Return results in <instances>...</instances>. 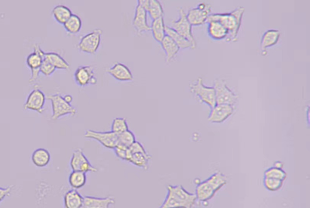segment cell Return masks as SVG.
Returning a JSON list of instances; mask_svg holds the SVG:
<instances>
[{"mask_svg": "<svg viewBox=\"0 0 310 208\" xmlns=\"http://www.w3.org/2000/svg\"><path fill=\"white\" fill-rule=\"evenodd\" d=\"M245 12L243 7L239 8L229 13H213L207 19L209 21H217L223 25L228 31V35L225 39L227 42H235L238 40V35L240 29L242 17Z\"/></svg>", "mask_w": 310, "mask_h": 208, "instance_id": "6da1fadb", "label": "cell"}, {"mask_svg": "<svg viewBox=\"0 0 310 208\" xmlns=\"http://www.w3.org/2000/svg\"><path fill=\"white\" fill-rule=\"evenodd\" d=\"M167 195L159 208H193L197 199L181 185H168Z\"/></svg>", "mask_w": 310, "mask_h": 208, "instance_id": "7a4b0ae2", "label": "cell"}, {"mask_svg": "<svg viewBox=\"0 0 310 208\" xmlns=\"http://www.w3.org/2000/svg\"><path fill=\"white\" fill-rule=\"evenodd\" d=\"M190 89L193 95L198 97L201 102L206 104L210 109L217 105L214 87L205 86L201 77H199L196 81L190 84Z\"/></svg>", "mask_w": 310, "mask_h": 208, "instance_id": "3957f363", "label": "cell"}, {"mask_svg": "<svg viewBox=\"0 0 310 208\" xmlns=\"http://www.w3.org/2000/svg\"><path fill=\"white\" fill-rule=\"evenodd\" d=\"M214 88L215 90L217 105H229L234 106L238 102V96L228 88L224 80H215Z\"/></svg>", "mask_w": 310, "mask_h": 208, "instance_id": "277c9868", "label": "cell"}, {"mask_svg": "<svg viewBox=\"0 0 310 208\" xmlns=\"http://www.w3.org/2000/svg\"><path fill=\"white\" fill-rule=\"evenodd\" d=\"M48 99L51 102L52 115V119L56 120L67 115L75 116L77 110L71 104L67 103L63 97L60 94L48 96Z\"/></svg>", "mask_w": 310, "mask_h": 208, "instance_id": "5b68a950", "label": "cell"}, {"mask_svg": "<svg viewBox=\"0 0 310 208\" xmlns=\"http://www.w3.org/2000/svg\"><path fill=\"white\" fill-rule=\"evenodd\" d=\"M103 31L102 29H95L92 32L83 36L78 45V48L81 52L87 54H95L99 50Z\"/></svg>", "mask_w": 310, "mask_h": 208, "instance_id": "8992f818", "label": "cell"}, {"mask_svg": "<svg viewBox=\"0 0 310 208\" xmlns=\"http://www.w3.org/2000/svg\"><path fill=\"white\" fill-rule=\"evenodd\" d=\"M180 17L177 20L171 22L170 28L180 35L187 39L193 46V49L196 48L197 42L192 33V26L187 17V13L183 8H179Z\"/></svg>", "mask_w": 310, "mask_h": 208, "instance_id": "52a82bcc", "label": "cell"}, {"mask_svg": "<svg viewBox=\"0 0 310 208\" xmlns=\"http://www.w3.org/2000/svg\"><path fill=\"white\" fill-rule=\"evenodd\" d=\"M46 52H44L40 45L35 44L33 46V51L27 57L26 65L31 70V77L29 83H32L38 79L40 68L45 59Z\"/></svg>", "mask_w": 310, "mask_h": 208, "instance_id": "ba28073f", "label": "cell"}, {"mask_svg": "<svg viewBox=\"0 0 310 208\" xmlns=\"http://www.w3.org/2000/svg\"><path fill=\"white\" fill-rule=\"evenodd\" d=\"M84 137L87 139L97 141L107 149H114L119 145V135L112 131H96L86 130Z\"/></svg>", "mask_w": 310, "mask_h": 208, "instance_id": "9c48e42d", "label": "cell"}, {"mask_svg": "<svg viewBox=\"0 0 310 208\" xmlns=\"http://www.w3.org/2000/svg\"><path fill=\"white\" fill-rule=\"evenodd\" d=\"M211 12V6L207 3H201L197 8L188 11L187 17L192 26H201L207 22Z\"/></svg>", "mask_w": 310, "mask_h": 208, "instance_id": "30bf717a", "label": "cell"}, {"mask_svg": "<svg viewBox=\"0 0 310 208\" xmlns=\"http://www.w3.org/2000/svg\"><path fill=\"white\" fill-rule=\"evenodd\" d=\"M70 166L72 171H81L84 173H96L98 169L91 164L81 149L74 150Z\"/></svg>", "mask_w": 310, "mask_h": 208, "instance_id": "8fae6325", "label": "cell"}, {"mask_svg": "<svg viewBox=\"0 0 310 208\" xmlns=\"http://www.w3.org/2000/svg\"><path fill=\"white\" fill-rule=\"evenodd\" d=\"M46 100V96L42 90L35 88L29 93L23 107L26 110H30L42 114L44 111Z\"/></svg>", "mask_w": 310, "mask_h": 208, "instance_id": "7c38bea8", "label": "cell"}, {"mask_svg": "<svg viewBox=\"0 0 310 208\" xmlns=\"http://www.w3.org/2000/svg\"><path fill=\"white\" fill-rule=\"evenodd\" d=\"M74 80L77 85L81 87L95 85L97 83L94 70L92 67L89 66L79 67L74 73Z\"/></svg>", "mask_w": 310, "mask_h": 208, "instance_id": "4fadbf2b", "label": "cell"}, {"mask_svg": "<svg viewBox=\"0 0 310 208\" xmlns=\"http://www.w3.org/2000/svg\"><path fill=\"white\" fill-rule=\"evenodd\" d=\"M235 107L229 105H216L211 109L208 117L209 122L221 123L227 120L234 114Z\"/></svg>", "mask_w": 310, "mask_h": 208, "instance_id": "5bb4252c", "label": "cell"}, {"mask_svg": "<svg viewBox=\"0 0 310 208\" xmlns=\"http://www.w3.org/2000/svg\"><path fill=\"white\" fill-rule=\"evenodd\" d=\"M132 25L139 34L150 31V26L147 22V12L139 5L136 7Z\"/></svg>", "mask_w": 310, "mask_h": 208, "instance_id": "9a60e30c", "label": "cell"}, {"mask_svg": "<svg viewBox=\"0 0 310 208\" xmlns=\"http://www.w3.org/2000/svg\"><path fill=\"white\" fill-rule=\"evenodd\" d=\"M116 200L113 197H96L84 196L83 203L81 208H110L115 204Z\"/></svg>", "mask_w": 310, "mask_h": 208, "instance_id": "2e32d148", "label": "cell"}, {"mask_svg": "<svg viewBox=\"0 0 310 208\" xmlns=\"http://www.w3.org/2000/svg\"><path fill=\"white\" fill-rule=\"evenodd\" d=\"M108 73L114 79L120 82H131L133 80V75L131 70L123 63H117L107 70Z\"/></svg>", "mask_w": 310, "mask_h": 208, "instance_id": "e0dca14e", "label": "cell"}, {"mask_svg": "<svg viewBox=\"0 0 310 208\" xmlns=\"http://www.w3.org/2000/svg\"><path fill=\"white\" fill-rule=\"evenodd\" d=\"M281 32L276 29H269L264 32L261 40V53L263 56L267 55V49L277 44L280 39Z\"/></svg>", "mask_w": 310, "mask_h": 208, "instance_id": "ac0fdd59", "label": "cell"}, {"mask_svg": "<svg viewBox=\"0 0 310 208\" xmlns=\"http://www.w3.org/2000/svg\"><path fill=\"white\" fill-rule=\"evenodd\" d=\"M151 157L149 154H131L127 150L126 161L140 168L147 171L149 167V162Z\"/></svg>", "mask_w": 310, "mask_h": 208, "instance_id": "d6986e66", "label": "cell"}, {"mask_svg": "<svg viewBox=\"0 0 310 208\" xmlns=\"http://www.w3.org/2000/svg\"><path fill=\"white\" fill-rule=\"evenodd\" d=\"M84 197L79 191L70 190L63 198L64 208H81L83 203Z\"/></svg>", "mask_w": 310, "mask_h": 208, "instance_id": "ffe728a7", "label": "cell"}, {"mask_svg": "<svg viewBox=\"0 0 310 208\" xmlns=\"http://www.w3.org/2000/svg\"><path fill=\"white\" fill-rule=\"evenodd\" d=\"M207 23V32L210 38L215 40H222L227 38L228 31L220 22L209 21Z\"/></svg>", "mask_w": 310, "mask_h": 208, "instance_id": "44dd1931", "label": "cell"}, {"mask_svg": "<svg viewBox=\"0 0 310 208\" xmlns=\"http://www.w3.org/2000/svg\"><path fill=\"white\" fill-rule=\"evenodd\" d=\"M217 193L207 180L199 183L195 191L197 199L202 202H207L213 198Z\"/></svg>", "mask_w": 310, "mask_h": 208, "instance_id": "7402d4cb", "label": "cell"}, {"mask_svg": "<svg viewBox=\"0 0 310 208\" xmlns=\"http://www.w3.org/2000/svg\"><path fill=\"white\" fill-rule=\"evenodd\" d=\"M161 45L162 48L166 53V62L169 63L173 60L180 51V48L169 36L166 35Z\"/></svg>", "mask_w": 310, "mask_h": 208, "instance_id": "603a6c76", "label": "cell"}, {"mask_svg": "<svg viewBox=\"0 0 310 208\" xmlns=\"http://www.w3.org/2000/svg\"><path fill=\"white\" fill-rule=\"evenodd\" d=\"M32 162L36 167H45L48 165L51 156L48 150L45 148L36 149L32 154Z\"/></svg>", "mask_w": 310, "mask_h": 208, "instance_id": "cb8c5ba5", "label": "cell"}, {"mask_svg": "<svg viewBox=\"0 0 310 208\" xmlns=\"http://www.w3.org/2000/svg\"><path fill=\"white\" fill-rule=\"evenodd\" d=\"M52 14L57 23L64 25L73 15V13L68 7L60 5L54 7L52 11Z\"/></svg>", "mask_w": 310, "mask_h": 208, "instance_id": "d4e9b609", "label": "cell"}, {"mask_svg": "<svg viewBox=\"0 0 310 208\" xmlns=\"http://www.w3.org/2000/svg\"><path fill=\"white\" fill-rule=\"evenodd\" d=\"M150 31L152 33L153 39L161 43L166 36V25L164 17L153 20L151 22Z\"/></svg>", "mask_w": 310, "mask_h": 208, "instance_id": "484cf974", "label": "cell"}, {"mask_svg": "<svg viewBox=\"0 0 310 208\" xmlns=\"http://www.w3.org/2000/svg\"><path fill=\"white\" fill-rule=\"evenodd\" d=\"M45 59L51 64L56 69L67 70L70 69L69 64L56 52H46Z\"/></svg>", "mask_w": 310, "mask_h": 208, "instance_id": "4316f807", "label": "cell"}, {"mask_svg": "<svg viewBox=\"0 0 310 208\" xmlns=\"http://www.w3.org/2000/svg\"><path fill=\"white\" fill-rule=\"evenodd\" d=\"M166 34L173 40L180 49H193L191 43L187 39L175 31L170 26H166Z\"/></svg>", "mask_w": 310, "mask_h": 208, "instance_id": "83f0119b", "label": "cell"}, {"mask_svg": "<svg viewBox=\"0 0 310 208\" xmlns=\"http://www.w3.org/2000/svg\"><path fill=\"white\" fill-rule=\"evenodd\" d=\"M86 174L81 171H72L69 177V183L73 190H80L86 185Z\"/></svg>", "mask_w": 310, "mask_h": 208, "instance_id": "f1b7e54d", "label": "cell"}, {"mask_svg": "<svg viewBox=\"0 0 310 208\" xmlns=\"http://www.w3.org/2000/svg\"><path fill=\"white\" fill-rule=\"evenodd\" d=\"M63 26L67 32L73 35L78 34L82 28V20L79 16L73 14Z\"/></svg>", "mask_w": 310, "mask_h": 208, "instance_id": "f546056e", "label": "cell"}, {"mask_svg": "<svg viewBox=\"0 0 310 208\" xmlns=\"http://www.w3.org/2000/svg\"><path fill=\"white\" fill-rule=\"evenodd\" d=\"M146 11L152 20L164 17L163 7L158 0H149Z\"/></svg>", "mask_w": 310, "mask_h": 208, "instance_id": "4dcf8cb0", "label": "cell"}, {"mask_svg": "<svg viewBox=\"0 0 310 208\" xmlns=\"http://www.w3.org/2000/svg\"><path fill=\"white\" fill-rule=\"evenodd\" d=\"M206 180L217 193L227 183V177L220 172L214 173Z\"/></svg>", "mask_w": 310, "mask_h": 208, "instance_id": "1f68e13d", "label": "cell"}, {"mask_svg": "<svg viewBox=\"0 0 310 208\" xmlns=\"http://www.w3.org/2000/svg\"><path fill=\"white\" fill-rule=\"evenodd\" d=\"M135 142V136L129 129L119 135V145L124 146L126 148L129 149Z\"/></svg>", "mask_w": 310, "mask_h": 208, "instance_id": "d6a6232c", "label": "cell"}, {"mask_svg": "<svg viewBox=\"0 0 310 208\" xmlns=\"http://www.w3.org/2000/svg\"><path fill=\"white\" fill-rule=\"evenodd\" d=\"M264 177L270 178V179H277L284 182L286 177H287V174L282 169L274 166L269 167L265 171Z\"/></svg>", "mask_w": 310, "mask_h": 208, "instance_id": "836d02e7", "label": "cell"}, {"mask_svg": "<svg viewBox=\"0 0 310 208\" xmlns=\"http://www.w3.org/2000/svg\"><path fill=\"white\" fill-rule=\"evenodd\" d=\"M127 130H129V125L126 119L117 117L113 119L111 126V131L119 135Z\"/></svg>", "mask_w": 310, "mask_h": 208, "instance_id": "e575fe53", "label": "cell"}, {"mask_svg": "<svg viewBox=\"0 0 310 208\" xmlns=\"http://www.w3.org/2000/svg\"><path fill=\"white\" fill-rule=\"evenodd\" d=\"M284 182L281 180L265 178L264 179V184L266 189L271 192H276L282 188Z\"/></svg>", "mask_w": 310, "mask_h": 208, "instance_id": "d590c367", "label": "cell"}, {"mask_svg": "<svg viewBox=\"0 0 310 208\" xmlns=\"http://www.w3.org/2000/svg\"><path fill=\"white\" fill-rule=\"evenodd\" d=\"M55 70L56 69L54 68L51 64L46 61L45 59H44L41 68H40V72L42 74L46 77H49L55 72Z\"/></svg>", "mask_w": 310, "mask_h": 208, "instance_id": "8d00e7d4", "label": "cell"}, {"mask_svg": "<svg viewBox=\"0 0 310 208\" xmlns=\"http://www.w3.org/2000/svg\"><path fill=\"white\" fill-rule=\"evenodd\" d=\"M129 152L131 154H134V153H141V154H148L147 152H146V150L145 149L144 147L143 146V145H142V144H141L140 142H137V141H136L135 142H134L132 145H131L129 149Z\"/></svg>", "mask_w": 310, "mask_h": 208, "instance_id": "74e56055", "label": "cell"}, {"mask_svg": "<svg viewBox=\"0 0 310 208\" xmlns=\"http://www.w3.org/2000/svg\"><path fill=\"white\" fill-rule=\"evenodd\" d=\"M113 150L114 153L116 154V156L119 157L120 159L123 161H126L128 150L127 148H126V147L120 145H118L115 148H114Z\"/></svg>", "mask_w": 310, "mask_h": 208, "instance_id": "f35d334b", "label": "cell"}, {"mask_svg": "<svg viewBox=\"0 0 310 208\" xmlns=\"http://www.w3.org/2000/svg\"><path fill=\"white\" fill-rule=\"evenodd\" d=\"M13 187V185L6 187H0V203L11 194Z\"/></svg>", "mask_w": 310, "mask_h": 208, "instance_id": "ab89813d", "label": "cell"}, {"mask_svg": "<svg viewBox=\"0 0 310 208\" xmlns=\"http://www.w3.org/2000/svg\"><path fill=\"white\" fill-rule=\"evenodd\" d=\"M63 99L67 103L69 104L71 103L73 101V97L71 95L67 94L63 97Z\"/></svg>", "mask_w": 310, "mask_h": 208, "instance_id": "60d3db41", "label": "cell"}, {"mask_svg": "<svg viewBox=\"0 0 310 208\" xmlns=\"http://www.w3.org/2000/svg\"><path fill=\"white\" fill-rule=\"evenodd\" d=\"M274 166L278 167V168L282 169L283 166H284V164L281 162H276Z\"/></svg>", "mask_w": 310, "mask_h": 208, "instance_id": "b9f144b4", "label": "cell"}]
</instances>
